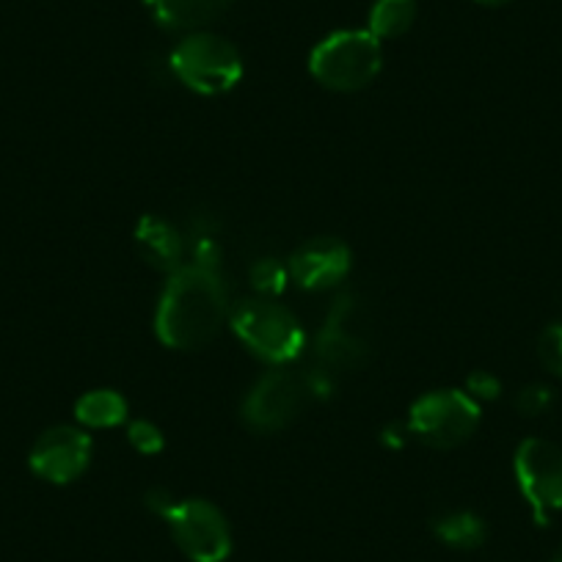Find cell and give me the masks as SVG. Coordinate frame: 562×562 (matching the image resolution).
<instances>
[{
    "label": "cell",
    "instance_id": "cell-2",
    "mask_svg": "<svg viewBox=\"0 0 562 562\" xmlns=\"http://www.w3.org/2000/svg\"><path fill=\"white\" fill-rule=\"evenodd\" d=\"M383 64L381 40L367 31H337L312 50L310 69L331 91L367 89Z\"/></svg>",
    "mask_w": 562,
    "mask_h": 562
},
{
    "label": "cell",
    "instance_id": "cell-23",
    "mask_svg": "<svg viewBox=\"0 0 562 562\" xmlns=\"http://www.w3.org/2000/svg\"><path fill=\"white\" fill-rule=\"evenodd\" d=\"M474 3H480V7H505L510 0H474Z\"/></svg>",
    "mask_w": 562,
    "mask_h": 562
},
{
    "label": "cell",
    "instance_id": "cell-22",
    "mask_svg": "<svg viewBox=\"0 0 562 562\" xmlns=\"http://www.w3.org/2000/svg\"><path fill=\"white\" fill-rule=\"evenodd\" d=\"M171 505H175V496H171L166 488H153L147 494V507L153 513H158V516H164Z\"/></svg>",
    "mask_w": 562,
    "mask_h": 562
},
{
    "label": "cell",
    "instance_id": "cell-15",
    "mask_svg": "<svg viewBox=\"0 0 562 562\" xmlns=\"http://www.w3.org/2000/svg\"><path fill=\"white\" fill-rule=\"evenodd\" d=\"M434 532L452 549H477L485 540V521L472 510H450L436 518Z\"/></svg>",
    "mask_w": 562,
    "mask_h": 562
},
{
    "label": "cell",
    "instance_id": "cell-10",
    "mask_svg": "<svg viewBox=\"0 0 562 562\" xmlns=\"http://www.w3.org/2000/svg\"><path fill=\"white\" fill-rule=\"evenodd\" d=\"M91 450L94 447H91L89 434L72 425H56L36 439L29 456L31 472L47 483L67 485L89 469Z\"/></svg>",
    "mask_w": 562,
    "mask_h": 562
},
{
    "label": "cell",
    "instance_id": "cell-6",
    "mask_svg": "<svg viewBox=\"0 0 562 562\" xmlns=\"http://www.w3.org/2000/svg\"><path fill=\"white\" fill-rule=\"evenodd\" d=\"M370 356V328L361 301L353 293L339 295L328 310L315 339V364L334 375L361 367Z\"/></svg>",
    "mask_w": 562,
    "mask_h": 562
},
{
    "label": "cell",
    "instance_id": "cell-7",
    "mask_svg": "<svg viewBox=\"0 0 562 562\" xmlns=\"http://www.w3.org/2000/svg\"><path fill=\"white\" fill-rule=\"evenodd\" d=\"M513 472L535 524L546 527L551 516L562 510V447L546 439L521 441L513 458Z\"/></svg>",
    "mask_w": 562,
    "mask_h": 562
},
{
    "label": "cell",
    "instance_id": "cell-20",
    "mask_svg": "<svg viewBox=\"0 0 562 562\" xmlns=\"http://www.w3.org/2000/svg\"><path fill=\"white\" fill-rule=\"evenodd\" d=\"M551 403H554V394H551V389L543 386V383H529V386H524L516 397V408L521 411L524 416L546 414V411L551 408Z\"/></svg>",
    "mask_w": 562,
    "mask_h": 562
},
{
    "label": "cell",
    "instance_id": "cell-16",
    "mask_svg": "<svg viewBox=\"0 0 562 562\" xmlns=\"http://www.w3.org/2000/svg\"><path fill=\"white\" fill-rule=\"evenodd\" d=\"M416 0H375L370 9V31L378 40H397L414 25Z\"/></svg>",
    "mask_w": 562,
    "mask_h": 562
},
{
    "label": "cell",
    "instance_id": "cell-13",
    "mask_svg": "<svg viewBox=\"0 0 562 562\" xmlns=\"http://www.w3.org/2000/svg\"><path fill=\"white\" fill-rule=\"evenodd\" d=\"M153 18L169 31H199L218 20L232 0H144Z\"/></svg>",
    "mask_w": 562,
    "mask_h": 562
},
{
    "label": "cell",
    "instance_id": "cell-17",
    "mask_svg": "<svg viewBox=\"0 0 562 562\" xmlns=\"http://www.w3.org/2000/svg\"><path fill=\"white\" fill-rule=\"evenodd\" d=\"M288 281H290V270H288V265H281L279 259L265 257V259H257V262L251 265V284L257 293L279 295V293H284Z\"/></svg>",
    "mask_w": 562,
    "mask_h": 562
},
{
    "label": "cell",
    "instance_id": "cell-8",
    "mask_svg": "<svg viewBox=\"0 0 562 562\" xmlns=\"http://www.w3.org/2000/svg\"><path fill=\"white\" fill-rule=\"evenodd\" d=\"M171 538L191 562H224L232 551V532L224 513L207 499H175L164 513Z\"/></svg>",
    "mask_w": 562,
    "mask_h": 562
},
{
    "label": "cell",
    "instance_id": "cell-12",
    "mask_svg": "<svg viewBox=\"0 0 562 562\" xmlns=\"http://www.w3.org/2000/svg\"><path fill=\"white\" fill-rule=\"evenodd\" d=\"M135 248H138L144 262L169 276L182 268V257H186L182 235L177 232L175 224H169L160 215H144L138 221V226H135Z\"/></svg>",
    "mask_w": 562,
    "mask_h": 562
},
{
    "label": "cell",
    "instance_id": "cell-24",
    "mask_svg": "<svg viewBox=\"0 0 562 562\" xmlns=\"http://www.w3.org/2000/svg\"><path fill=\"white\" fill-rule=\"evenodd\" d=\"M551 562H562V546L554 551V557H551Z\"/></svg>",
    "mask_w": 562,
    "mask_h": 562
},
{
    "label": "cell",
    "instance_id": "cell-3",
    "mask_svg": "<svg viewBox=\"0 0 562 562\" xmlns=\"http://www.w3.org/2000/svg\"><path fill=\"white\" fill-rule=\"evenodd\" d=\"M232 331L257 359L268 364H288L299 359L306 345V334L290 310L265 299L240 301L229 315Z\"/></svg>",
    "mask_w": 562,
    "mask_h": 562
},
{
    "label": "cell",
    "instance_id": "cell-21",
    "mask_svg": "<svg viewBox=\"0 0 562 562\" xmlns=\"http://www.w3.org/2000/svg\"><path fill=\"white\" fill-rule=\"evenodd\" d=\"M467 394L472 400H477V403H485V400H496L502 394V381L496 375H491V372L477 370V372H472V375H469Z\"/></svg>",
    "mask_w": 562,
    "mask_h": 562
},
{
    "label": "cell",
    "instance_id": "cell-9",
    "mask_svg": "<svg viewBox=\"0 0 562 562\" xmlns=\"http://www.w3.org/2000/svg\"><path fill=\"white\" fill-rule=\"evenodd\" d=\"M304 400V378L284 367H276L254 383L251 392L243 400L240 416L254 434H276L299 416Z\"/></svg>",
    "mask_w": 562,
    "mask_h": 562
},
{
    "label": "cell",
    "instance_id": "cell-11",
    "mask_svg": "<svg viewBox=\"0 0 562 562\" xmlns=\"http://www.w3.org/2000/svg\"><path fill=\"white\" fill-rule=\"evenodd\" d=\"M290 279L304 290H326L339 284L350 270V248L337 237H315L295 248L288 262Z\"/></svg>",
    "mask_w": 562,
    "mask_h": 562
},
{
    "label": "cell",
    "instance_id": "cell-4",
    "mask_svg": "<svg viewBox=\"0 0 562 562\" xmlns=\"http://www.w3.org/2000/svg\"><path fill=\"white\" fill-rule=\"evenodd\" d=\"M171 72L196 94H224L243 78L240 50L224 36L193 31L171 50Z\"/></svg>",
    "mask_w": 562,
    "mask_h": 562
},
{
    "label": "cell",
    "instance_id": "cell-19",
    "mask_svg": "<svg viewBox=\"0 0 562 562\" xmlns=\"http://www.w3.org/2000/svg\"><path fill=\"white\" fill-rule=\"evenodd\" d=\"M538 359L551 375L562 378V323L546 328L538 337Z\"/></svg>",
    "mask_w": 562,
    "mask_h": 562
},
{
    "label": "cell",
    "instance_id": "cell-18",
    "mask_svg": "<svg viewBox=\"0 0 562 562\" xmlns=\"http://www.w3.org/2000/svg\"><path fill=\"white\" fill-rule=\"evenodd\" d=\"M127 439L133 445V450H138L140 456H158L164 450V434H160L158 425H153L149 419H133L127 428Z\"/></svg>",
    "mask_w": 562,
    "mask_h": 562
},
{
    "label": "cell",
    "instance_id": "cell-5",
    "mask_svg": "<svg viewBox=\"0 0 562 562\" xmlns=\"http://www.w3.org/2000/svg\"><path fill=\"white\" fill-rule=\"evenodd\" d=\"M480 425V403L458 389L430 392L411 405L408 430L436 450L467 445Z\"/></svg>",
    "mask_w": 562,
    "mask_h": 562
},
{
    "label": "cell",
    "instance_id": "cell-14",
    "mask_svg": "<svg viewBox=\"0 0 562 562\" xmlns=\"http://www.w3.org/2000/svg\"><path fill=\"white\" fill-rule=\"evenodd\" d=\"M75 416L86 428H116L127 419V400L113 389H94L75 403Z\"/></svg>",
    "mask_w": 562,
    "mask_h": 562
},
{
    "label": "cell",
    "instance_id": "cell-1",
    "mask_svg": "<svg viewBox=\"0 0 562 562\" xmlns=\"http://www.w3.org/2000/svg\"><path fill=\"white\" fill-rule=\"evenodd\" d=\"M229 315V295L221 270L191 262L169 276L155 328L160 342L169 348L199 350L218 337Z\"/></svg>",
    "mask_w": 562,
    "mask_h": 562
}]
</instances>
